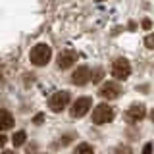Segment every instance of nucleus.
<instances>
[{
    "instance_id": "obj_1",
    "label": "nucleus",
    "mask_w": 154,
    "mask_h": 154,
    "mask_svg": "<svg viewBox=\"0 0 154 154\" xmlns=\"http://www.w3.org/2000/svg\"><path fill=\"white\" fill-rule=\"evenodd\" d=\"M50 56H52V48L48 45H45V42H41V45L33 46L31 54H29V60H31L33 66L42 67V66H46L48 62H50Z\"/></svg>"
},
{
    "instance_id": "obj_2",
    "label": "nucleus",
    "mask_w": 154,
    "mask_h": 154,
    "mask_svg": "<svg viewBox=\"0 0 154 154\" xmlns=\"http://www.w3.org/2000/svg\"><path fill=\"white\" fill-rule=\"evenodd\" d=\"M114 119V108L110 104H98L96 108L93 110V122L96 125H104V123H110Z\"/></svg>"
},
{
    "instance_id": "obj_3",
    "label": "nucleus",
    "mask_w": 154,
    "mask_h": 154,
    "mask_svg": "<svg viewBox=\"0 0 154 154\" xmlns=\"http://www.w3.org/2000/svg\"><path fill=\"white\" fill-rule=\"evenodd\" d=\"M112 75L118 81H125L129 75H131V64H129L125 58H118V60H114V64H112Z\"/></svg>"
},
{
    "instance_id": "obj_4",
    "label": "nucleus",
    "mask_w": 154,
    "mask_h": 154,
    "mask_svg": "<svg viewBox=\"0 0 154 154\" xmlns=\"http://www.w3.org/2000/svg\"><path fill=\"white\" fill-rule=\"evenodd\" d=\"M93 108V98H89V96H81V98H77L73 104H71V118H83V116L89 112V110Z\"/></svg>"
},
{
    "instance_id": "obj_5",
    "label": "nucleus",
    "mask_w": 154,
    "mask_h": 154,
    "mask_svg": "<svg viewBox=\"0 0 154 154\" xmlns=\"http://www.w3.org/2000/svg\"><path fill=\"white\" fill-rule=\"evenodd\" d=\"M67 104H69V93H67V91H56V93L50 96L52 112H62Z\"/></svg>"
},
{
    "instance_id": "obj_6",
    "label": "nucleus",
    "mask_w": 154,
    "mask_h": 154,
    "mask_svg": "<svg viewBox=\"0 0 154 154\" xmlns=\"http://www.w3.org/2000/svg\"><path fill=\"white\" fill-rule=\"evenodd\" d=\"M144 116H146V108L143 104H131L127 108V112H125V119L129 123H137V122H141Z\"/></svg>"
},
{
    "instance_id": "obj_7",
    "label": "nucleus",
    "mask_w": 154,
    "mask_h": 154,
    "mask_svg": "<svg viewBox=\"0 0 154 154\" xmlns=\"http://www.w3.org/2000/svg\"><path fill=\"white\" fill-rule=\"evenodd\" d=\"M119 93H122L119 85H118V83H112V81L104 83L102 87H100V91H98V94L102 96L104 100H114V98H118Z\"/></svg>"
},
{
    "instance_id": "obj_8",
    "label": "nucleus",
    "mask_w": 154,
    "mask_h": 154,
    "mask_svg": "<svg viewBox=\"0 0 154 154\" xmlns=\"http://www.w3.org/2000/svg\"><path fill=\"white\" fill-rule=\"evenodd\" d=\"M91 81V69L87 66H81L77 67V69L73 71V75H71V83L73 85H85Z\"/></svg>"
},
{
    "instance_id": "obj_9",
    "label": "nucleus",
    "mask_w": 154,
    "mask_h": 154,
    "mask_svg": "<svg viewBox=\"0 0 154 154\" xmlns=\"http://www.w3.org/2000/svg\"><path fill=\"white\" fill-rule=\"evenodd\" d=\"M77 60V54L73 50H64L58 54V67L60 69H67V67L73 66V62Z\"/></svg>"
},
{
    "instance_id": "obj_10",
    "label": "nucleus",
    "mask_w": 154,
    "mask_h": 154,
    "mask_svg": "<svg viewBox=\"0 0 154 154\" xmlns=\"http://www.w3.org/2000/svg\"><path fill=\"white\" fill-rule=\"evenodd\" d=\"M14 125V116L8 110H0V131H6Z\"/></svg>"
},
{
    "instance_id": "obj_11",
    "label": "nucleus",
    "mask_w": 154,
    "mask_h": 154,
    "mask_svg": "<svg viewBox=\"0 0 154 154\" xmlns=\"http://www.w3.org/2000/svg\"><path fill=\"white\" fill-rule=\"evenodd\" d=\"M73 154H94V148L91 146L89 143H81V144H77V146H75Z\"/></svg>"
},
{
    "instance_id": "obj_12",
    "label": "nucleus",
    "mask_w": 154,
    "mask_h": 154,
    "mask_svg": "<svg viewBox=\"0 0 154 154\" xmlns=\"http://www.w3.org/2000/svg\"><path fill=\"white\" fill-rule=\"evenodd\" d=\"M25 139H27L25 131H17V133H14V137H12V143H14V146H21V144L25 143Z\"/></svg>"
},
{
    "instance_id": "obj_13",
    "label": "nucleus",
    "mask_w": 154,
    "mask_h": 154,
    "mask_svg": "<svg viewBox=\"0 0 154 154\" xmlns=\"http://www.w3.org/2000/svg\"><path fill=\"white\" fill-rule=\"evenodd\" d=\"M144 45H146V48H154V33H150V35L144 38Z\"/></svg>"
},
{
    "instance_id": "obj_14",
    "label": "nucleus",
    "mask_w": 154,
    "mask_h": 154,
    "mask_svg": "<svg viewBox=\"0 0 154 154\" xmlns=\"http://www.w3.org/2000/svg\"><path fill=\"white\" fill-rule=\"evenodd\" d=\"M141 154H152V144L150 143H146L144 144V148H143V152Z\"/></svg>"
},
{
    "instance_id": "obj_15",
    "label": "nucleus",
    "mask_w": 154,
    "mask_h": 154,
    "mask_svg": "<svg viewBox=\"0 0 154 154\" xmlns=\"http://www.w3.org/2000/svg\"><path fill=\"white\" fill-rule=\"evenodd\" d=\"M116 154H131V150H129L127 146H122V148H118V150H116Z\"/></svg>"
},
{
    "instance_id": "obj_16",
    "label": "nucleus",
    "mask_w": 154,
    "mask_h": 154,
    "mask_svg": "<svg viewBox=\"0 0 154 154\" xmlns=\"http://www.w3.org/2000/svg\"><path fill=\"white\" fill-rule=\"evenodd\" d=\"M4 144H6V137L0 133V146H4Z\"/></svg>"
},
{
    "instance_id": "obj_17",
    "label": "nucleus",
    "mask_w": 154,
    "mask_h": 154,
    "mask_svg": "<svg viewBox=\"0 0 154 154\" xmlns=\"http://www.w3.org/2000/svg\"><path fill=\"white\" fill-rule=\"evenodd\" d=\"M143 27L144 29H150V21H148V19H144V21H143Z\"/></svg>"
},
{
    "instance_id": "obj_18",
    "label": "nucleus",
    "mask_w": 154,
    "mask_h": 154,
    "mask_svg": "<svg viewBox=\"0 0 154 154\" xmlns=\"http://www.w3.org/2000/svg\"><path fill=\"white\" fill-rule=\"evenodd\" d=\"M2 154H14V152H10V150H6V152H2Z\"/></svg>"
},
{
    "instance_id": "obj_19",
    "label": "nucleus",
    "mask_w": 154,
    "mask_h": 154,
    "mask_svg": "<svg viewBox=\"0 0 154 154\" xmlns=\"http://www.w3.org/2000/svg\"><path fill=\"white\" fill-rule=\"evenodd\" d=\"M0 83H2V77H0Z\"/></svg>"
}]
</instances>
